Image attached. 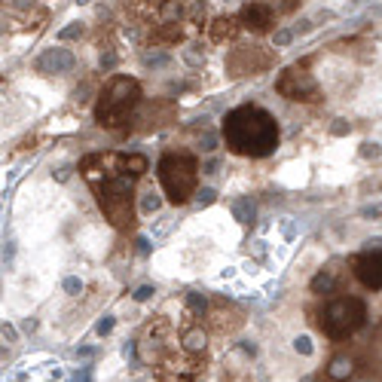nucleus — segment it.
<instances>
[{"mask_svg":"<svg viewBox=\"0 0 382 382\" xmlns=\"http://www.w3.org/2000/svg\"><path fill=\"white\" fill-rule=\"evenodd\" d=\"M221 135H223V144L230 147V153H235V156L263 159L270 153H275L278 147V122L270 110L242 105L226 113Z\"/></svg>","mask_w":382,"mask_h":382,"instance_id":"obj_1","label":"nucleus"},{"mask_svg":"<svg viewBox=\"0 0 382 382\" xmlns=\"http://www.w3.org/2000/svg\"><path fill=\"white\" fill-rule=\"evenodd\" d=\"M138 101H141L138 80L110 77L105 83V89H101V95H98V105H95L98 126H105V129L126 126V122L132 120V113H135V107H138Z\"/></svg>","mask_w":382,"mask_h":382,"instance_id":"obj_2","label":"nucleus"},{"mask_svg":"<svg viewBox=\"0 0 382 382\" xmlns=\"http://www.w3.org/2000/svg\"><path fill=\"white\" fill-rule=\"evenodd\" d=\"M159 184L169 202L184 205L199 184V162L190 153H165L159 159Z\"/></svg>","mask_w":382,"mask_h":382,"instance_id":"obj_3","label":"nucleus"},{"mask_svg":"<svg viewBox=\"0 0 382 382\" xmlns=\"http://www.w3.org/2000/svg\"><path fill=\"white\" fill-rule=\"evenodd\" d=\"M364 322H367V306L358 297H336V300L324 303V309L318 312V327L334 343L349 339Z\"/></svg>","mask_w":382,"mask_h":382,"instance_id":"obj_4","label":"nucleus"},{"mask_svg":"<svg viewBox=\"0 0 382 382\" xmlns=\"http://www.w3.org/2000/svg\"><path fill=\"white\" fill-rule=\"evenodd\" d=\"M275 89L291 101H318V83L312 80V74H306L300 68H287L285 74L278 77Z\"/></svg>","mask_w":382,"mask_h":382,"instance_id":"obj_5","label":"nucleus"},{"mask_svg":"<svg viewBox=\"0 0 382 382\" xmlns=\"http://www.w3.org/2000/svg\"><path fill=\"white\" fill-rule=\"evenodd\" d=\"M352 272L361 285L370 287V291H382V251L358 254L352 260Z\"/></svg>","mask_w":382,"mask_h":382,"instance_id":"obj_6","label":"nucleus"},{"mask_svg":"<svg viewBox=\"0 0 382 382\" xmlns=\"http://www.w3.org/2000/svg\"><path fill=\"white\" fill-rule=\"evenodd\" d=\"M239 22L248 31H254V34H263V31L275 28V9L270 4H263V0H254V4H245Z\"/></svg>","mask_w":382,"mask_h":382,"instance_id":"obj_7","label":"nucleus"},{"mask_svg":"<svg viewBox=\"0 0 382 382\" xmlns=\"http://www.w3.org/2000/svg\"><path fill=\"white\" fill-rule=\"evenodd\" d=\"M77 65V58H74V53L70 49H46L43 55H40V61H37V70H55V74H65V70H70Z\"/></svg>","mask_w":382,"mask_h":382,"instance_id":"obj_8","label":"nucleus"},{"mask_svg":"<svg viewBox=\"0 0 382 382\" xmlns=\"http://www.w3.org/2000/svg\"><path fill=\"white\" fill-rule=\"evenodd\" d=\"M235 18H214L211 22V40L214 43H223V40H233L235 37Z\"/></svg>","mask_w":382,"mask_h":382,"instance_id":"obj_9","label":"nucleus"},{"mask_svg":"<svg viewBox=\"0 0 382 382\" xmlns=\"http://www.w3.org/2000/svg\"><path fill=\"white\" fill-rule=\"evenodd\" d=\"M334 379H346V376H352V361L349 358H336L334 364H330V370H327Z\"/></svg>","mask_w":382,"mask_h":382,"instance_id":"obj_10","label":"nucleus"},{"mask_svg":"<svg viewBox=\"0 0 382 382\" xmlns=\"http://www.w3.org/2000/svg\"><path fill=\"white\" fill-rule=\"evenodd\" d=\"M272 40H275V46H287V43L294 40V31H287V28H285V31H275Z\"/></svg>","mask_w":382,"mask_h":382,"instance_id":"obj_11","label":"nucleus"},{"mask_svg":"<svg viewBox=\"0 0 382 382\" xmlns=\"http://www.w3.org/2000/svg\"><path fill=\"white\" fill-rule=\"evenodd\" d=\"M159 208V199H156V193H147V199H144V214H150V211H156Z\"/></svg>","mask_w":382,"mask_h":382,"instance_id":"obj_12","label":"nucleus"},{"mask_svg":"<svg viewBox=\"0 0 382 382\" xmlns=\"http://www.w3.org/2000/svg\"><path fill=\"white\" fill-rule=\"evenodd\" d=\"M9 6L13 9H28V6H34V0H9Z\"/></svg>","mask_w":382,"mask_h":382,"instance_id":"obj_13","label":"nucleus"},{"mask_svg":"<svg viewBox=\"0 0 382 382\" xmlns=\"http://www.w3.org/2000/svg\"><path fill=\"white\" fill-rule=\"evenodd\" d=\"M83 28H68V31H61V40H68V37H77Z\"/></svg>","mask_w":382,"mask_h":382,"instance_id":"obj_14","label":"nucleus"},{"mask_svg":"<svg viewBox=\"0 0 382 382\" xmlns=\"http://www.w3.org/2000/svg\"><path fill=\"white\" fill-rule=\"evenodd\" d=\"M150 294H153V291H150V287H141V291H138L135 297H138V300H147V297H150Z\"/></svg>","mask_w":382,"mask_h":382,"instance_id":"obj_15","label":"nucleus"}]
</instances>
